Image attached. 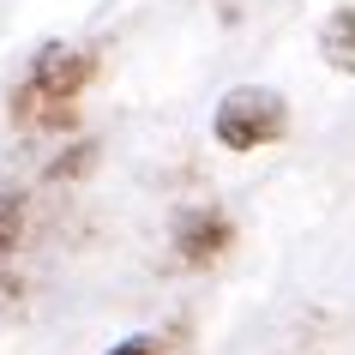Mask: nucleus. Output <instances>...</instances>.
<instances>
[{"label": "nucleus", "mask_w": 355, "mask_h": 355, "mask_svg": "<svg viewBox=\"0 0 355 355\" xmlns=\"http://www.w3.org/2000/svg\"><path fill=\"white\" fill-rule=\"evenodd\" d=\"M91 73H96L91 49H73V42L37 49L31 78H24V91H19V114L24 121H60V114L78 103V91L91 85Z\"/></svg>", "instance_id": "f257e3e1"}, {"label": "nucleus", "mask_w": 355, "mask_h": 355, "mask_svg": "<svg viewBox=\"0 0 355 355\" xmlns=\"http://www.w3.org/2000/svg\"><path fill=\"white\" fill-rule=\"evenodd\" d=\"M289 132V103L271 85H235L223 91L217 114H211V139L223 150H265Z\"/></svg>", "instance_id": "f03ea898"}, {"label": "nucleus", "mask_w": 355, "mask_h": 355, "mask_svg": "<svg viewBox=\"0 0 355 355\" xmlns=\"http://www.w3.org/2000/svg\"><path fill=\"white\" fill-rule=\"evenodd\" d=\"M229 241H235V229H229L223 211H211V205H193L175 217V253L187 265H211L217 253H229Z\"/></svg>", "instance_id": "7ed1b4c3"}, {"label": "nucleus", "mask_w": 355, "mask_h": 355, "mask_svg": "<svg viewBox=\"0 0 355 355\" xmlns=\"http://www.w3.org/2000/svg\"><path fill=\"white\" fill-rule=\"evenodd\" d=\"M319 55L331 60L337 73L355 78V6H331L319 24Z\"/></svg>", "instance_id": "20e7f679"}, {"label": "nucleus", "mask_w": 355, "mask_h": 355, "mask_svg": "<svg viewBox=\"0 0 355 355\" xmlns=\"http://www.w3.org/2000/svg\"><path fill=\"white\" fill-rule=\"evenodd\" d=\"M19 229H24V199L19 193H0V259L19 247Z\"/></svg>", "instance_id": "39448f33"}, {"label": "nucleus", "mask_w": 355, "mask_h": 355, "mask_svg": "<svg viewBox=\"0 0 355 355\" xmlns=\"http://www.w3.org/2000/svg\"><path fill=\"white\" fill-rule=\"evenodd\" d=\"M109 355H168L163 349V337H150V331H132V337H121Z\"/></svg>", "instance_id": "423d86ee"}]
</instances>
